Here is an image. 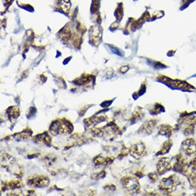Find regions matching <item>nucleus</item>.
I'll list each match as a JSON object with an SVG mask.
<instances>
[{"mask_svg":"<svg viewBox=\"0 0 196 196\" xmlns=\"http://www.w3.org/2000/svg\"><path fill=\"white\" fill-rule=\"evenodd\" d=\"M73 124L65 118L53 121L50 127V132L53 135L69 134L73 132Z\"/></svg>","mask_w":196,"mask_h":196,"instance_id":"1","label":"nucleus"},{"mask_svg":"<svg viewBox=\"0 0 196 196\" xmlns=\"http://www.w3.org/2000/svg\"><path fill=\"white\" fill-rule=\"evenodd\" d=\"M123 186L130 193H137L140 189V185L138 180L134 177L127 176L123 178Z\"/></svg>","mask_w":196,"mask_h":196,"instance_id":"2","label":"nucleus"},{"mask_svg":"<svg viewBox=\"0 0 196 196\" xmlns=\"http://www.w3.org/2000/svg\"><path fill=\"white\" fill-rule=\"evenodd\" d=\"M50 180L48 178L44 176H33L29 178L27 184L29 186L35 188H43L49 185Z\"/></svg>","mask_w":196,"mask_h":196,"instance_id":"3","label":"nucleus"},{"mask_svg":"<svg viewBox=\"0 0 196 196\" xmlns=\"http://www.w3.org/2000/svg\"><path fill=\"white\" fill-rule=\"evenodd\" d=\"M129 152L134 158L139 159L145 154V146L142 142L136 143L130 148Z\"/></svg>","mask_w":196,"mask_h":196,"instance_id":"4","label":"nucleus"},{"mask_svg":"<svg viewBox=\"0 0 196 196\" xmlns=\"http://www.w3.org/2000/svg\"><path fill=\"white\" fill-rule=\"evenodd\" d=\"M156 124V120H150L145 122L139 129V132L143 134H150L153 131Z\"/></svg>","mask_w":196,"mask_h":196,"instance_id":"5","label":"nucleus"},{"mask_svg":"<svg viewBox=\"0 0 196 196\" xmlns=\"http://www.w3.org/2000/svg\"><path fill=\"white\" fill-rule=\"evenodd\" d=\"M34 140L36 142L43 143L47 145H50L51 142V138L46 132H43L41 134L36 135L34 137Z\"/></svg>","mask_w":196,"mask_h":196,"instance_id":"6","label":"nucleus"},{"mask_svg":"<svg viewBox=\"0 0 196 196\" xmlns=\"http://www.w3.org/2000/svg\"><path fill=\"white\" fill-rule=\"evenodd\" d=\"M170 167V164L169 162V161L166 158H163L160 159L158 161V165H157V168H158V172L159 175H162L163 173L166 172L168 170H169Z\"/></svg>","mask_w":196,"mask_h":196,"instance_id":"7","label":"nucleus"},{"mask_svg":"<svg viewBox=\"0 0 196 196\" xmlns=\"http://www.w3.org/2000/svg\"><path fill=\"white\" fill-rule=\"evenodd\" d=\"M33 132L29 128L23 130V132L18 133L15 135V138L18 141L23 140H29L32 138Z\"/></svg>","mask_w":196,"mask_h":196,"instance_id":"8","label":"nucleus"},{"mask_svg":"<svg viewBox=\"0 0 196 196\" xmlns=\"http://www.w3.org/2000/svg\"><path fill=\"white\" fill-rule=\"evenodd\" d=\"M106 119V117L104 115L93 117L90 118H87L84 120V124L87 127H89L92 124H97L99 123L104 121Z\"/></svg>","mask_w":196,"mask_h":196,"instance_id":"9","label":"nucleus"},{"mask_svg":"<svg viewBox=\"0 0 196 196\" xmlns=\"http://www.w3.org/2000/svg\"><path fill=\"white\" fill-rule=\"evenodd\" d=\"M23 186V184L19 181H12L4 184L3 189V191L6 189H15L16 188H19Z\"/></svg>","mask_w":196,"mask_h":196,"instance_id":"10","label":"nucleus"},{"mask_svg":"<svg viewBox=\"0 0 196 196\" xmlns=\"http://www.w3.org/2000/svg\"><path fill=\"white\" fill-rule=\"evenodd\" d=\"M92 79L91 75H83L74 80V83L78 85H82L89 83Z\"/></svg>","mask_w":196,"mask_h":196,"instance_id":"11","label":"nucleus"},{"mask_svg":"<svg viewBox=\"0 0 196 196\" xmlns=\"http://www.w3.org/2000/svg\"><path fill=\"white\" fill-rule=\"evenodd\" d=\"M7 113L9 117L12 118H16L19 115V109L17 107H15V106H12L9 107L7 109Z\"/></svg>","mask_w":196,"mask_h":196,"instance_id":"12","label":"nucleus"},{"mask_svg":"<svg viewBox=\"0 0 196 196\" xmlns=\"http://www.w3.org/2000/svg\"><path fill=\"white\" fill-rule=\"evenodd\" d=\"M56 159H57L56 156L53 155H46L43 158V161L45 162V163L47 166L51 165L56 161Z\"/></svg>","mask_w":196,"mask_h":196,"instance_id":"13","label":"nucleus"},{"mask_svg":"<svg viewBox=\"0 0 196 196\" xmlns=\"http://www.w3.org/2000/svg\"><path fill=\"white\" fill-rule=\"evenodd\" d=\"M170 142L168 141H167L164 143V145H163V147L161 148V150L158 152L157 155H163V154H165L166 153H167L168 151L169 150L168 149L170 148Z\"/></svg>","mask_w":196,"mask_h":196,"instance_id":"14","label":"nucleus"},{"mask_svg":"<svg viewBox=\"0 0 196 196\" xmlns=\"http://www.w3.org/2000/svg\"><path fill=\"white\" fill-rule=\"evenodd\" d=\"M61 7L64 12H68L70 7L69 0H63L61 4Z\"/></svg>","mask_w":196,"mask_h":196,"instance_id":"15","label":"nucleus"},{"mask_svg":"<svg viewBox=\"0 0 196 196\" xmlns=\"http://www.w3.org/2000/svg\"><path fill=\"white\" fill-rule=\"evenodd\" d=\"M106 176V171H101L100 172L94 173L92 176V179H99L101 178H104Z\"/></svg>","mask_w":196,"mask_h":196,"instance_id":"16","label":"nucleus"},{"mask_svg":"<svg viewBox=\"0 0 196 196\" xmlns=\"http://www.w3.org/2000/svg\"><path fill=\"white\" fill-rule=\"evenodd\" d=\"M94 164L95 165H100L103 164H105V159H104L102 156H98L94 159Z\"/></svg>","mask_w":196,"mask_h":196,"instance_id":"17","label":"nucleus"},{"mask_svg":"<svg viewBox=\"0 0 196 196\" xmlns=\"http://www.w3.org/2000/svg\"><path fill=\"white\" fill-rule=\"evenodd\" d=\"M36 113V109L35 107H30L29 111L28 112V114H27V117L28 118H30L32 116H33Z\"/></svg>","mask_w":196,"mask_h":196,"instance_id":"18","label":"nucleus"},{"mask_svg":"<svg viewBox=\"0 0 196 196\" xmlns=\"http://www.w3.org/2000/svg\"><path fill=\"white\" fill-rule=\"evenodd\" d=\"M115 186L114 185H112V184H109V185H107L105 186L104 187V189L108 191H114L115 190Z\"/></svg>","mask_w":196,"mask_h":196,"instance_id":"19","label":"nucleus"},{"mask_svg":"<svg viewBox=\"0 0 196 196\" xmlns=\"http://www.w3.org/2000/svg\"><path fill=\"white\" fill-rule=\"evenodd\" d=\"M148 176L150 177L151 180H153V181H156L158 179V176L155 173H150V175H148Z\"/></svg>","mask_w":196,"mask_h":196,"instance_id":"20","label":"nucleus"},{"mask_svg":"<svg viewBox=\"0 0 196 196\" xmlns=\"http://www.w3.org/2000/svg\"><path fill=\"white\" fill-rule=\"evenodd\" d=\"M142 114L141 113H139V112H136L134 115H133V120L135 121V120H139L140 119L141 117H142Z\"/></svg>","mask_w":196,"mask_h":196,"instance_id":"21","label":"nucleus"},{"mask_svg":"<svg viewBox=\"0 0 196 196\" xmlns=\"http://www.w3.org/2000/svg\"><path fill=\"white\" fill-rule=\"evenodd\" d=\"M128 151H129V150H128L127 149L122 150V151H121V152L120 153V154L118 158H123V157L126 156L127 154L128 153Z\"/></svg>","mask_w":196,"mask_h":196,"instance_id":"22","label":"nucleus"},{"mask_svg":"<svg viewBox=\"0 0 196 196\" xmlns=\"http://www.w3.org/2000/svg\"><path fill=\"white\" fill-rule=\"evenodd\" d=\"M128 68L127 67H123L121 68L120 71L121 73H126L128 70Z\"/></svg>","mask_w":196,"mask_h":196,"instance_id":"23","label":"nucleus"},{"mask_svg":"<svg viewBox=\"0 0 196 196\" xmlns=\"http://www.w3.org/2000/svg\"><path fill=\"white\" fill-rule=\"evenodd\" d=\"M39 155V153L30 155L28 156V158H29V159H33V158H36V157H37Z\"/></svg>","mask_w":196,"mask_h":196,"instance_id":"24","label":"nucleus"}]
</instances>
